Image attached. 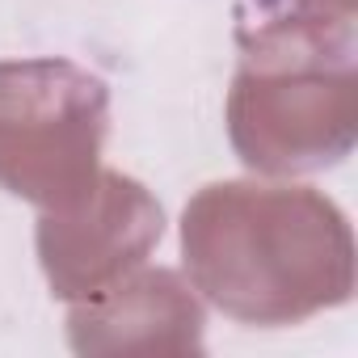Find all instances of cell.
Returning <instances> with one entry per match:
<instances>
[{"instance_id": "obj_4", "label": "cell", "mask_w": 358, "mask_h": 358, "mask_svg": "<svg viewBox=\"0 0 358 358\" xmlns=\"http://www.w3.org/2000/svg\"><path fill=\"white\" fill-rule=\"evenodd\" d=\"M164 236V211L152 190L118 169H101L85 199L43 211L34 249L55 299L80 303L127 278Z\"/></svg>"}, {"instance_id": "obj_1", "label": "cell", "mask_w": 358, "mask_h": 358, "mask_svg": "<svg viewBox=\"0 0 358 358\" xmlns=\"http://www.w3.org/2000/svg\"><path fill=\"white\" fill-rule=\"evenodd\" d=\"M182 257L194 291L257 329L299 324L354 295L350 220L312 186H203L182 211Z\"/></svg>"}, {"instance_id": "obj_2", "label": "cell", "mask_w": 358, "mask_h": 358, "mask_svg": "<svg viewBox=\"0 0 358 358\" xmlns=\"http://www.w3.org/2000/svg\"><path fill=\"white\" fill-rule=\"evenodd\" d=\"M228 139L266 177L316 173L358 139L354 17L316 0H253L228 89Z\"/></svg>"}, {"instance_id": "obj_3", "label": "cell", "mask_w": 358, "mask_h": 358, "mask_svg": "<svg viewBox=\"0 0 358 358\" xmlns=\"http://www.w3.org/2000/svg\"><path fill=\"white\" fill-rule=\"evenodd\" d=\"M110 89L72 59H0V190L64 211L101 173Z\"/></svg>"}, {"instance_id": "obj_5", "label": "cell", "mask_w": 358, "mask_h": 358, "mask_svg": "<svg viewBox=\"0 0 358 358\" xmlns=\"http://www.w3.org/2000/svg\"><path fill=\"white\" fill-rule=\"evenodd\" d=\"M207 312L177 270H131L93 299L72 303L76 354H203Z\"/></svg>"}, {"instance_id": "obj_6", "label": "cell", "mask_w": 358, "mask_h": 358, "mask_svg": "<svg viewBox=\"0 0 358 358\" xmlns=\"http://www.w3.org/2000/svg\"><path fill=\"white\" fill-rule=\"evenodd\" d=\"M316 5H324V9H333V13H345V17H354V0H316Z\"/></svg>"}]
</instances>
